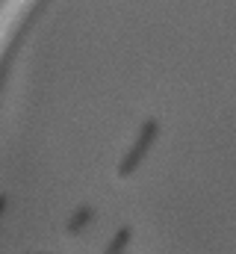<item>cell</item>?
<instances>
[{"label": "cell", "mask_w": 236, "mask_h": 254, "mask_svg": "<svg viewBox=\"0 0 236 254\" xmlns=\"http://www.w3.org/2000/svg\"><path fill=\"white\" fill-rule=\"evenodd\" d=\"M157 136H160V122L157 119H145L142 125H139V136H136V142L130 145V151L121 157V163H118L116 169V178H130L139 166H142V160L148 157V151L154 148V142H157Z\"/></svg>", "instance_id": "cell-1"}, {"label": "cell", "mask_w": 236, "mask_h": 254, "mask_svg": "<svg viewBox=\"0 0 236 254\" xmlns=\"http://www.w3.org/2000/svg\"><path fill=\"white\" fill-rule=\"evenodd\" d=\"M92 219H95V210L83 204V207H77V210L68 216V222H65V231H68V234H80L86 225H92Z\"/></svg>", "instance_id": "cell-2"}, {"label": "cell", "mask_w": 236, "mask_h": 254, "mask_svg": "<svg viewBox=\"0 0 236 254\" xmlns=\"http://www.w3.org/2000/svg\"><path fill=\"white\" fill-rule=\"evenodd\" d=\"M130 240H133V228H130V225L118 228L116 237L110 240V246H107V252H104V254H124V249L130 246Z\"/></svg>", "instance_id": "cell-3"}, {"label": "cell", "mask_w": 236, "mask_h": 254, "mask_svg": "<svg viewBox=\"0 0 236 254\" xmlns=\"http://www.w3.org/2000/svg\"><path fill=\"white\" fill-rule=\"evenodd\" d=\"M6 204H9V198L0 192V219H3V213H6Z\"/></svg>", "instance_id": "cell-4"}]
</instances>
